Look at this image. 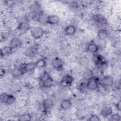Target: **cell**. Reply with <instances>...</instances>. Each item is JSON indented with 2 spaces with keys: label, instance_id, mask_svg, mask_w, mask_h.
Instances as JSON below:
<instances>
[{
  "label": "cell",
  "instance_id": "28",
  "mask_svg": "<svg viewBox=\"0 0 121 121\" xmlns=\"http://www.w3.org/2000/svg\"><path fill=\"white\" fill-rule=\"evenodd\" d=\"M89 121H99L100 120L98 116L96 114H92L88 119Z\"/></svg>",
  "mask_w": 121,
  "mask_h": 121
},
{
  "label": "cell",
  "instance_id": "8",
  "mask_svg": "<svg viewBox=\"0 0 121 121\" xmlns=\"http://www.w3.org/2000/svg\"><path fill=\"white\" fill-rule=\"evenodd\" d=\"M31 27L28 22H19L17 26V29L21 34H24L30 30Z\"/></svg>",
  "mask_w": 121,
  "mask_h": 121
},
{
  "label": "cell",
  "instance_id": "24",
  "mask_svg": "<svg viewBox=\"0 0 121 121\" xmlns=\"http://www.w3.org/2000/svg\"><path fill=\"white\" fill-rule=\"evenodd\" d=\"M13 76L15 78H19L23 75V74L18 68L14 69L12 72Z\"/></svg>",
  "mask_w": 121,
  "mask_h": 121
},
{
  "label": "cell",
  "instance_id": "4",
  "mask_svg": "<svg viewBox=\"0 0 121 121\" xmlns=\"http://www.w3.org/2000/svg\"><path fill=\"white\" fill-rule=\"evenodd\" d=\"M35 62H29V63H23L19 65L18 68L24 74L32 72L35 69Z\"/></svg>",
  "mask_w": 121,
  "mask_h": 121
},
{
  "label": "cell",
  "instance_id": "22",
  "mask_svg": "<svg viewBox=\"0 0 121 121\" xmlns=\"http://www.w3.org/2000/svg\"><path fill=\"white\" fill-rule=\"evenodd\" d=\"M31 116L29 113H26L19 115L18 120L19 121H28L31 120Z\"/></svg>",
  "mask_w": 121,
  "mask_h": 121
},
{
  "label": "cell",
  "instance_id": "26",
  "mask_svg": "<svg viewBox=\"0 0 121 121\" xmlns=\"http://www.w3.org/2000/svg\"><path fill=\"white\" fill-rule=\"evenodd\" d=\"M121 119V116L117 113L112 114L110 116V120L112 121H120Z\"/></svg>",
  "mask_w": 121,
  "mask_h": 121
},
{
  "label": "cell",
  "instance_id": "11",
  "mask_svg": "<svg viewBox=\"0 0 121 121\" xmlns=\"http://www.w3.org/2000/svg\"><path fill=\"white\" fill-rule=\"evenodd\" d=\"M112 108L111 106H105L103 108L101 111L100 114L104 118H108L112 113Z\"/></svg>",
  "mask_w": 121,
  "mask_h": 121
},
{
  "label": "cell",
  "instance_id": "18",
  "mask_svg": "<svg viewBox=\"0 0 121 121\" xmlns=\"http://www.w3.org/2000/svg\"><path fill=\"white\" fill-rule=\"evenodd\" d=\"M53 83H54L53 80L52 79V78L51 77L43 81V82H41L40 84H41L42 86L43 87L48 88L52 87L53 85Z\"/></svg>",
  "mask_w": 121,
  "mask_h": 121
},
{
  "label": "cell",
  "instance_id": "2",
  "mask_svg": "<svg viewBox=\"0 0 121 121\" xmlns=\"http://www.w3.org/2000/svg\"><path fill=\"white\" fill-rule=\"evenodd\" d=\"M30 33L31 36L35 39L41 38L44 34V29L40 26H34L31 27Z\"/></svg>",
  "mask_w": 121,
  "mask_h": 121
},
{
  "label": "cell",
  "instance_id": "23",
  "mask_svg": "<svg viewBox=\"0 0 121 121\" xmlns=\"http://www.w3.org/2000/svg\"><path fill=\"white\" fill-rule=\"evenodd\" d=\"M93 20L98 24H103L104 22V18L100 15H95L93 17Z\"/></svg>",
  "mask_w": 121,
  "mask_h": 121
},
{
  "label": "cell",
  "instance_id": "6",
  "mask_svg": "<svg viewBox=\"0 0 121 121\" xmlns=\"http://www.w3.org/2000/svg\"><path fill=\"white\" fill-rule=\"evenodd\" d=\"M74 81V78L69 74H66L61 78L60 84L63 86H70Z\"/></svg>",
  "mask_w": 121,
  "mask_h": 121
},
{
  "label": "cell",
  "instance_id": "1",
  "mask_svg": "<svg viewBox=\"0 0 121 121\" xmlns=\"http://www.w3.org/2000/svg\"><path fill=\"white\" fill-rule=\"evenodd\" d=\"M100 83L99 78L93 76L87 80L86 84V88L89 90H95L98 88Z\"/></svg>",
  "mask_w": 121,
  "mask_h": 121
},
{
  "label": "cell",
  "instance_id": "27",
  "mask_svg": "<svg viewBox=\"0 0 121 121\" xmlns=\"http://www.w3.org/2000/svg\"><path fill=\"white\" fill-rule=\"evenodd\" d=\"M9 95V94H7L5 93H2L0 95V102L2 103L6 104V102L8 99Z\"/></svg>",
  "mask_w": 121,
  "mask_h": 121
},
{
  "label": "cell",
  "instance_id": "12",
  "mask_svg": "<svg viewBox=\"0 0 121 121\" xmlns=\"http://www.w3.org/2000/svg\"><path fill=\"white\" fill-rule=\"evenodd\" d=\"M60 21V17L56 15H51L47 17L46 21L48 24L50 25H56L58 24Z\"/></svg>",
  "mask_w": 121,
  "mask_h": 121
},
{
  "label": "cell",
  "instance_id": "14",
  "mask_svg": "<svg viewBox=\"0 0 121 121\" xmlns=\"http://www.w3.org/2000/svg\"><path fill=\"white\" fill-rule=\"evenodd\" d=\"M86 50L87 52L93 53H96L99 50V46L94 42L89 43L86 47Z\"/></svg>",
  "mask_w": 121,
  "mask_h": 121
},
{
  "label": "cell",
  "instance_id": "17",
  "mask_svg": "<svg viewBox=\"0 0 121 121\" xmlns=\"http://www.w3.org/2000/svg\"><path fill=\"white\" fill-rule=\"evenodd\" d=\"M13 49L10 46H5L0 50V56L1 57H4L5 56L9 55L12 52Z\"/></svg>",
  "mask_w": 121,
  "mask_h": 121
},
{
  "label": "cell",
  "instance_id": "30",
  "mask_svg": "<svg viewBox=\"0 0 121 121\" xmlns=\"http://www.w3.org/2000/svg\"><path fill=\"white\" fill-rule=\"evenodd\" d=\"M6 72H5V70L4 69H2V68H1L0 69V77H3L4 76V75H5Z\"/></svg>",
  "mask_w": 121,
  "mask_h": 121
},
{
  "label": "cell",
  "instance_id": "19",
  "mask_svg": "<svg viewBox=\"0 0 121 121\" xmlns=\"http://www.w3.org/2000/svg\"><path fill=\"white\" fill-rule=\"evenodd\" d=\"M35 66L37 68H43L46 66V61L43 58H41L37 60L35 62Z\"/></svg>",
  "mask_w": 121,
  "mask_h": 121
},
{
  "label": "cell",
  "instance_id": "25",
  "mask_svg": "<svg viewBox=\"0 0 121 121\" xmlns=\"http://www.w3.org/2000/svg\"><path fill=\"white\" fill-rule=\"evenodd\" d=\"M16 101V97L13 95H11V94H9L8 99L7 101L6 102V104H9V105L12 104H14V103H15Z\"/></svg>",
  "mask_w": 121,
  "mask_h": 121
},
{
  "label": "cell",
  "instance_id": "3",
  "mask_svg": "<svg viewBox=\"0 0 121 121\" xmlns=\"http://www.w3.org/2000/svg\"><path fill=\"white\" fill-rule=\"evenodd\" d=\"M93 60L94 63L100 68L105 66L107 65L106 59L102 55L99 54H94L93 56Z\"/></svg>",
  "mask_w": 121,
  "mask_h": 121
},
{
  "label": "cell",
  "instance_id": "21",
  "mask_svg": "<svg viewBox=\"0 0 121 121\" xmlns=\"http://www.w3.org/2000/svg\"><path fill=\"white\" fill-rule=\"evenodd\" d=\"M43 111L44 112H47L48 110L50 109L51 107L52 104L51 101L49 100H44L42 104Z\"/></svg>",
  "mask_w": 121,
  "mask_h": 121
},
{
  "label": "cell",
  "instance_id": "5",
  "mask_svg": "<svg viewBox=\"0 0 121 121\" xmlns=\"http://www.w3.org/2000/svg\"><path fill=\"white\" fill-rule=\"evenodd\" d=\"M51 66L52 68L56 70H61L64 66L63 61L58 57L53 58L51 61Z\"/></svg>",
  "mask_w": 121,
  "mask_h": 121
},
{
  "label": "cell",
  "instance_id": "9",
  "mask_svg": "<svg viewBox=\"0 0 121 121\" xmlns=\"http://www.w3.org/2000/svg\"><path fill=\"white\" fill-rule=\"evenodd\" d=\"M22 45L21 40L17 37H13L10 40L9 46L13 49H17L20 48Z\"/></svg>",
  "mask_w": 121,
  "mask_h": 121
},
{
  "label": "cell",
  "instance_id": "15",
  "mask_svg": "<svg viewBox=\"0 0 121 121\" xmlns=\"http://www.w3.org/2000/svg\"><path fill=\"white\" fill-rule=\"evenodd\" d=\"M72 104L71 101L69 99H65L62 100L60 104L61 109L63 110H67L69 109L72 106Z\"/></svg>",
  "mask_w": 121,
  "mask_h": 121
},
{
  "label": "cell",
  "instance_id": "16",
  "mask_svg": "<svg viewBox=\"0 0 121 121\" xmlns=\"http://www.w3.org/2000/svg\"><path fill=\"white\" fill-rule=\"evenodd\" d=\"M76 27L74 25H69L67 26L64 30V33L67 35H72L76 32Z\"/></svg>",
  "mask_w": 121,
  "mask_h": 121
},
{
  "label": "cell",
  "instance_id": "13",
  "mask_svg": "<svg viewBox=\"0 0 121 121\" xmlns=\"http://www.w3.org/2000/svg\"><path fill=\"white\" fill-rule=\"evenodd\" d=\"M109 36V33L107 30L104 28H102L98 30L97 32V37L101 41L106 40Z\"/></svg>",
  "mask_w": 121,
  "mask_h": 121
},
{
  "label": "cell",
  "instance_id": "20",
  "mask_svg": "<svg viewBox=\"0 0 121 121\" xmlns=\"http://www.w3.org/2000/svg\"><path fill=\"white\" fill-rule=\"evenodd\" d=\"M30 11L37 12L42 13L43 12L40 5L38 3H33L30 7Z\"/></svg>",
  "mask_w": 121,
  "mask_h": 121
},
{
  "label": "cell",
  "instance_id": "10",
  "mask_svg": "<svg viewBox=\"0 0 121 121\" xmlns=\"http://www.w3.org/2000/svg\"><path fill=\"white\" fill-rule=\"evenodd\" d=\"M25 53L26 56L27 57L32 58L35 57L38 53V51L36 48L35 47H30L26 50Z\"/></svg>",
  "mask_w": 121,
  "mask_h": 121
},
{
  "label": "cell",
  "instance_id": "29",
  "mask_svg": "<svg viewBox=\"0 0 121 121\" xmlns=\"http://www.w3.org/2000/svg\"><path fill=\"white\" fill-rule=\"evenodd\" d=\"M116 108L118 111H120L121 110V102L119 101L116 104Z\"/></svg>",
  "mask_w": 121,
  "mask_h": 121
},
{
  "label": "cell",
  "instance_id": "7",
  "mask_svg": "<svg viewBox=\"0 0 121 121\" xmlns=\"http://www.w3.org/2000/svg\"><path fill=\"white\" fill-rule=\"evenodd\" d=\"M100 83L103 86L110 87L113 86L114 83V80L112 76L106 75L103 77L101 80Z\"/></svg>",
  "mask_w": 121,
  "mask_h": 121
}]
</instances>
